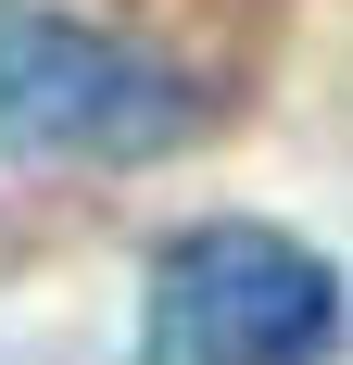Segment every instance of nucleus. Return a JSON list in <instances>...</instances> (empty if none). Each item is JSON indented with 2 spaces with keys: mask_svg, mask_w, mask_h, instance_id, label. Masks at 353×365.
Instances as JSON below:
<instances>
[{
  "mask_svg": "<svg viewBox=\"0 0 353 365\" xmlns=\"http://www.w3.org/2000/svg\"><path fill=\"white\" fill-rule=\"evenodd\" d=\"M214 126V88L176 76L164 51L89 26V13H13L0 26V151L13 164H89V177H126V164H164Z\"/></svg>",
  "mask_w": 353,
  "mask_h": 365,
  "instance_id": "obj_1",
  "label": "nucleus"
},
{
  "mask_svg": "<svg viewBox=\"0 0 353 365\" xmlns=\"http://www.w3.org/2000/svg\"><path fill=\"white\" fill-rule=\"evenodd\" d=\"M341 264L265 215H202L139 264V365H328Z\"/></svg>",
  "mask_w": 353,
  "mask_h": 365,
  "instance_id": "obj_2",
  "label": "nucleus"
}]
</instances>
